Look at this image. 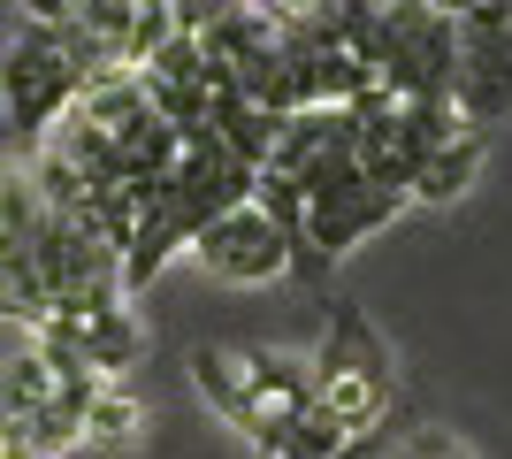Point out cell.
Listing matches in <instances>:
<instances>
[{"label":"cell","instance_id":"11","mask_svg":"<svg viewBox=\"0 0 512 459\" xmlns=\"http://www.w3.org/2000/svg\"><path fill=\"white\" fill-rule=\"evenodd\" d=\"M138 398H130V383H107L100 398H92V421H85V444H107V452H115V444H130L138 437Z\"/></svg>","mask_w":512,"mask_h":459},{"label":"cell","instance_id":"8","mask_svg":"<svg viewBox=\"0 0 512 459\" xmlns=\"http://www.w3.org/2000/svg\"><path fill=\"white\" fill-rule=\"evenodd\" d=\"M31 345L62 352L77 368L107 375V383H123L138 360H146V322L130 314V299H92V306H54L39 329H31Z\"/></svg>","mask_w":512,"mask_h":459},{"label":"cell","instance_id":"4","mask_svg":"<svg viewBox=\"0 0 512 459\" xmlns=\"http://www.w3.org/2000/svg\"><path fill=\"white\" fill-rule=\"evenodd\" d=\"M107 391V375L77 368L46 345H23L0 375V452L16 459H69L85 444L92 398Z\"/></svg>","mask_w":512,"mask_h":459},{"label":"cell","instance_id":"14","mask_svg":"<svg viewBox=\"0 0 512 459\" xmlns=\"http://www.w3.org/2000/svg\"><path fill=\"white\" fill-rule=\"evenodd\" d=\"M0 8H23V0H0Z\"/></svg>","mask_w":512,"mask_h":459},{"label":"cell","instance_id":"6","mask_svg":"<svg viewBox=\"0 0 512 459\" xmlns=\"http://www.w3.org/2000/svg\"><path fill=\"white\" fill-rule=\"evenodd\" d=\"M39 176L31 161H0V322L39 329L46 322V284H39Z\"/></svg>","mask_w":512,"mask_h":459},{"label":"cell","instance_id":"15","mask_svg":"<svg viewBox=\"0 0 512 459\" xmlns=\"http://www.w3.org/2000/svg\"><path fill=\"white\" fill-rule=\"evenodd\" d=\"M0 459H16V452H0Z\"/></svg>","mask_w":512,"mask_h":459},{"label":"cell","instance_id":"2","mask_svg":"<svg viewBox=\"0 0 512 459\" xmlns=\"http://www.w3.org/2000/svg\"><path fill=\"white\" fill-rule=\"evenodd\" d=\"M253 161L245 153H230L214 131L184 138V153H176V169L161 176L146 192V207L130 215V245H123V299H138V291L161 276V268L176 261V253H192V238L207 230L214 215H230L237 199H253Z\"/></svg>","mask_w":512,"mask_h":459},{"label":"cell","instance_id":"1","mask_svg":"<svg viewBox=\"0 0 512 459\" xmlns=\"http://www.w3.org/2000/svg\"><path fill=\"white\" fill-rule=\"evenodd\" d=\"M383 421H398V352L383 345V329L360 306L337 299L321 345L306 352V414L283 459H337L344 444H360Z\"/></svg>","mask_w":512,"mask_h":459},{"label":"cell","instance_id":"5","mask_svg":"<svg viewBox=\"0 0 512 459\" xmlns=\"http://www.w3.org/2000/svg\"><path fill=\"white\" fill-rule=\"evenodd\" d=\"M85 85H92L85 54H77L62 31H46L39 16H16V31L0 46V115H8V131H16L23 146H39Z\"/></svg>","mask_w":512,"mask_h":459},{"label":"cell","instance_id":"3","mask_svg":"<svg viewBox=\"0 0 512 459\" xmlns=\"http://www.w3.org/2000/svg\"><path fill=\"white\" fill-rule=\"evenodd\" d=\"M192 391L222 429L253 444L260 459H283L291 429L306 414V352L283 345H199L192 352Z\"/></svg>","mask_w":512,"mask_h":459},{"label":"cell","instance_id":"12","mask_svg":"<svg viewBox=\"0 0 512 459\" xmlns=\"http://www.w3.org/2000/svg\"><path fill=\"white\" fill-rule=\"evenodd\" d=\"M337 459H413V429H398V421H383V429H367L360 444H344Z\"/></svg>","mask_w":512,"mask_h":459},{"label":"cell","instance_id":"9","mask_svg":"<svg viewBox=\"0 0 512 459\" xmlns=\"http://www.w3.org/2000/svg\"><path fill=\"white\" fill-rule=\"evenodd\" d=\"M192 261L207 268L214 284H237V291L291 284V245H283V230L268 222L260 199H237L230 215H214L207 230L192 238Z\"/></svg>","mask_w":512,"mask_h":459},{"label":"cell","instance_id":"7","mask_svg":"<svg viewBox=\"0 0 512 459\" xmlns=\"http://www.w3.org/2000/svg\"><path fill=\"white\" fill-rule=\"evenodd\" d=\"M459 31V69H451V108L490 138L512 115V0L482 8V16L451 23Z\"/></svg>","mask_w":512,"mask_h":459},{"label":"cell","instance_id":"10","mask_svg":"<svg viewBox=\"0 0 512 459\" xmlns=\"http://www.w3.org/2000/svg\"><path fill=\"white\" fill-rule=\"evenodd\" d=\"M138 77V92L153 100V115L169 123V131H184V138H199L214 123V92H222V77H214V62H207V46L192 39V31H176V39H161L146 54V62L130 69Z\"/></svg>","mask_w":512,"mask_h":459},{"label":"cell","instance_id":"13","mask_svg":"<svg viewBox=\"0 0 512 459\" xmlns=\"http://www.w3.org/2000/svg\"><path fill=\"white\" fill-rule=\"evenodd\" d=\"M413 459H467L451 437H436V429H413Z\"/></svg>","mask_w":512,"mask_h":459}]
</instances>
